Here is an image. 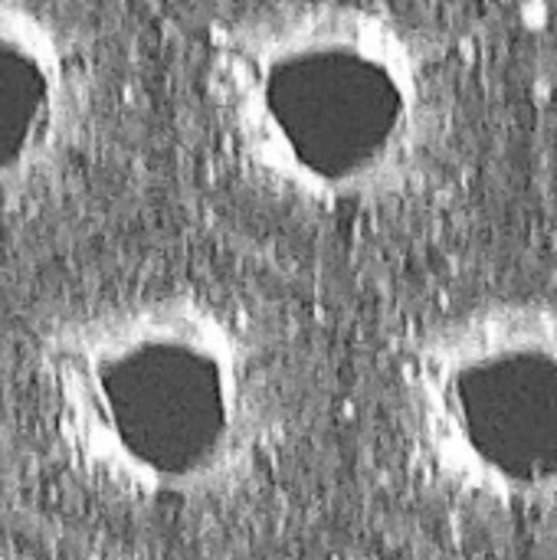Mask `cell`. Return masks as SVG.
Instances as JSON below:
<instances>
[{"label": "cell", "mask_w": 557, "mask_h": 560, "mask_svg": "<svg viewBox=\"0 0 557 560\" xmlns=\"http://www.w3.org/2000/svg\"><path fill=\"white\" fill-rule=\"evenodd\" d=\"M53 456L95 495L197 512L253 492L292 433V387L259 315L210 289L79 302L30 345Z\"/></svg>", "instance_id": "cell-1"}, {"label": "cell", "mask_w": 557, "mask_h": 560, "mask_svg": "<svg viewBox=\"0 0 557 560\" xmlns=\"http://www.w3.org/2000/svg\"><path fill=\"white\" fill-rule=\"evenodd\" d=\"M200 89L217 144L266 203L322 223L397 217L446 174L456 92L407 10L256 3L217 20Z\"/></svg>", "instance_id": "cell-2"}, {"label": "cell", "mask_w": 557, "mask_h": 560, "mask_svg": "<svg viewBox=\"0 0 557 560\" xmlns=\"http://www.w3.org/2000/svg\"><path fill=\"white\" fill-rule=\"evenodd\" d=\"M410 479L506 532L557 528V302L489 295L423 322L391 371Z\"/></svg>", "instance_id": "cell-3"}, {"label": "cell", "mask_w": 557, "mask_h": 560, "mask_svg": "<svg viewBox=\"0 0 557 560\" xmlns=\"http://www.w3.org/2000/svg\"><path fill=\"white\" fill-rule=\"evenodd\" d=\"M95 62L56 10L0 0V210L49 184L85 151Z\"/></svg>", "instance_id": "cell-4"}]
</instances>
